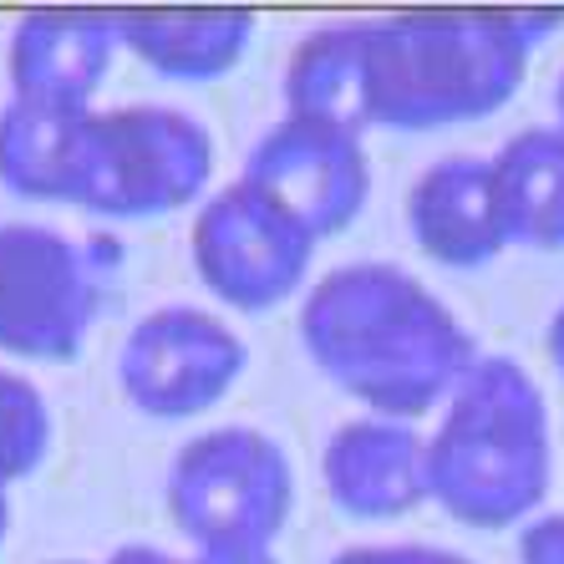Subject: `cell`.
Returning <instances> with one entry per match:
<instances>
[{
    "mask_svg": "<svg viewBox=\"0 0 564 564\" xmlns=\"http://www.w3.org/2000/svg\"><path fill=\"white\" fill-rule=\"evenodd\" d=\"M519 564H564V509L529 519L519 534Z\"/></svg>",
    "mask_w": 564,
    "mask_h": 564,
    "instance_id": "obj_19",
    "label": "cell"
},
{
    "mask_svg": "<svg viewBox=\"0 0 564 564\" xmlns=\"http://www.w3.org/2000/svg\"><path fill=\"white\" fill-rule=\"evenodd\" d=\"M330 564H473L458 550H437V544H351Z\"/></svg>",
    "mask_w": 564,
    "mask_h": 564,
    "instance_id": "obj_18",
    "label": "cell"
},
{
    "mask_svg": "<svg viewBox=\"0 0 564 564\" xmlns=\"http://www.w3.org/2000/svg\"><path fill=\"white\" fill-rule=\"evenodd\" d=\"M62 564H87V560H62ZM97 564H184V560H173V554H163V550H148V544H128V550L107 554V560H97Z\"/></svg>",
    "mask_w": 564,
    "mask_h": 564,
    "instance_id": "obj_20",
    "label": "cell"
},
{
    "mask_svg": "<svg viewBox=\"0 0 564 564\" xmlns=\"http://www.w3.org/2000/svg\"><path fill=\"white\" fill-rule=\"evenodd\" d=\"M112 56H118L112 11H72V6L31 11L15 21L11 52H6L11 97L93 112V97L102 87Z\"/></svg>",
    "mask_w": 564,
    "mask_h": 564,
    "instance_id": "obj_10",
    "label": "cell"
},
{
    "mask_svg": "<svg viewBox=\"0 0 564 564\" xmlns=\"http://www.w3.org/2000/svg\"><path fill=\"white\" fill-rule=\"evenodd\" d=\"M184 564H275V554H194Z\"/></svg>",
    "mask_w": 564,
    "mask_h": 564,
    "instance_id": "obj_21",
    "label": "cell"
},
{
    "mask_svg": "<svg viewBox=\"0 0 564 564\" xmlns=\"http://www.w3.org/2000/svg\"><path fill=\"white\" fill-rule=\"evenodd\" d=\"M560 11H402L371 21L377 128L433 132L499 112L524 87L529 56Z\"/></svg>",
    "mask_w": 564,
    "mask_h": 564,
    "instance_id": "obj_2",
    "label": "cell"
},
{
    "mask_svg": "<svg viewBox=\"0 0 564 564\" xmlns=\"http://www.w3.org/2000/svg\"><path fill=\"white\" fill-rule=\"evenodd\" d=\"M285 112L367 138L377 128V36L371 21L321 26L290 52Z\"/></svg>",
    "mask_w": 564,
    "mask_h": 564,
    "instance_id": "obj_13",
    "label": "cell"
},
{
    "mask_svg": "<svg viewBox=\"0 0 564 564\" xmlns=\"http://www.w3.org/2000/svg\"><path fill=\"white\" fill-rule=\"evenodd\" d=\"M239 184L264 194L321 245L361 219L371 198V158L356 132L285 112L275 128L260 132Z\"/></svg>",
    "mask_w": 564,
    "mask_h": 564,
    "instance_id": "obj_9",
    "label": "cell"
},
{
    "mask_svg": "<svg viewBox=\"0 0 564 564\" xmlns=\"http://www.w3.org/2000/svg\"><path fill=\"white\" fill-rule=\"evenodd\" d=\"M52 453V408L36 381L0 367V488L21 484Z\"/></svg>",
    "mask_w": 564,
    "mask_h": 564,
    "instance_id": "obj_17",
    "label": "cell"
},
{
    "mask_svg": "<svg viewBox=\"0 0 564 564\" xmlns=\"http://www.w3.org/2000/svg\"><path fill=\"white\" fill-rule=\"evenodd\" d=\"M6 529H11V488H0V544H6Z\"/></svg>",
    "mask_w": 564,
    "mask_h": 564,
    "instance_id": "obj_23",
    "label": "cell"
},
{
    "mask_svg": "<svg viewBox=\"0 0 564 564\" xmlns=\"http://www.w3.org/2000/svg\"><path fill=\"white\" fill-rule=\"evenodd\" d=\"M301 346L346 397L377 417L412 422L453 397L478 341L417 275L381 260L341 264L301 305Z\"/></svg>",
    "mask_w": 564,
    "mask_h": 564,
    "instance_id": "obj_1",
    "label": "cell"
},
{
    "mask_svg": "<svg viewBox=\"0 0 564 564\" xmlns=\"http://www.w3.org/2000/svg\"><path fill=\"white\" fill-rule=\"evenodd\" d=\"M118 46L169 82L229 77L254 41V15L229 6H158V11H112Z\"/></svg>",
    "mask_w": 564,
    "mask_h": 564,
    "instance_id": "obj_14",
    "label": "cell"
},
{
    "mask_svg": "<svg viewBox=\"0 0 564 564\" xmlns=\"http://www.w3.org/2000/svg\"><path fill=\"white\" fill-rule=\"evenodd\" d=\"M494 163L503 239L519 250L560 254L564 250V128H524L513 132Z\"/></svg>",
    "mask_w": 564,
    "mask_h": 564,
    "instance_id": "obj_16",
    "label": "cell"
},
{
    "mask_svg": "<svg viewBox=\"0 0 564 564\" xmlns=\"http://www.w3.org/2000/svg\"><path fill=\"white\" fill-rule=\"evenodd\" d=\"M295 509V468L260 427H214L178 447L169 513L194 554H270Z\"/></svg>",
    "mask_w": 564,
    "mask_h": 564,
    "instance_id": "obj_4",
    "label": "cell"
},
{
    "mask_svg": "<svg viewBox=\"0 0 564 564\" xmlns=\"http://www.w3.org/2000/svg\"><path fill=\"white\" fill-rule=\"evenodd\" d=\"M554 478L539 381L513 356H478L427 437V499L468 529L529 524Z\"/></svg>",
    "mask_w": 564,
    "mask_h": 564,
    "instance_id": "obj_3",
    "label": "cell"
},
{
    "mask_svg": "<svg viewBox=\"0 0 564 564\" xmlns=\"http://www.w3.org/2000/svg\"><path fill=\"white\" fill-rule=\"evenodd\" d=\"M315 239L250 184H229L194 219V270L229 311H275L305 285Z\"/></svg>",
    "mask_w": 564,
    "mask_h": 564,
    "instance_id": "obj_8",
    "label": "cell"
},
{
    "mask_svg": "<svg viewBox=\"0 0 564 564\" xmlns=\"http://www.w3.org/2000/svg\"><path fill=\"white\" fill-rule=\"evenodd\" d=\"M93 112L11 102L0 107V184L36 204H77Z\"/></svg>",
    "mask_w": 564,
    "mask_h": 564,
    "instance_id": "obj_15",
    "label": "cell"
},
{
    "mask_svg": "<svg viewBox=\"0 0 564 564\" xmlns=\"http://www.w3.org/2000/svg\"><path fill=\"white\" fill-rule=\"evenodd\" d=\"M214 178L209 128L178 107H112L93 112L77 209L102 219H158L204 198Z\"/></svg>",
    "mask_w": 564,
    "mask_h": 564,
    "instance_id": "obj_5",
    "label": "cell"
},
{
    "mask_svg": "<svg viewBox=\"0 0 564 564\" xmlns=\"http://www.w3.org/2000/svg\"><path fill=\"white\" fill-rule=\"evenodd\" d=\"M554 107H560V128H564V77H560V87H554Z\"/></svg>",
    "mask_w": 564,
    "mask_h": 564,
    "instance_id": "obj_24",
    "label": "cell"
},
{
    "mask_svg": "<svg viewBox=\"0 0 564 564\" xmlns=\"http://www.w3.org/2000/svg\"><path fill=\"white\" fill-rule=\"evenodd\" d=\"M250 367V346L235 326L198 305L148 311L118 356V387L143 417L184 422L219 408Z\"/></svg>",
    "mask_w": 564,
    "mask_h": 564,
    "instance_id": "obj_7",
    "label": "cell"
},
{
    "mask_svg": "<svg viewBox=\"0 0 564 564\" xmlns=\"http://www.w3.org/2000/svg\"><path fill=\"white\" fill-rule=\"evenodd\" d=\"M550 361H554V371L564 377V305L554 311V321H550Z\"/></svg>",
    "mask_w": 564,
    "mask_h": 564,
    "instance_id": "obj_22",
    "label": "cell"
},
{
    "mask_svg": "<svg viewBox=\"0 0 564 564\" xmlns=\"http://www.w3.org/2000/svg\"><path fill=\"white\" fill-rule=\"evenodd\" d=\"M408 229L412 245L443 270H484L494 264L509 239L494 194V163L473 153L437 158L433 169L408 194Z\"/></svg>",
    "mask_w": 564,
    "mask_h": 564,
    "instance_id": "obj_12",
    "label": "cell"
},
{
    "mask_svg": "<svg viewBox=\"0 0 564 564\" xmlns=\"http://www.w3.org/2000/svg\"><path fill=\"white\" fill-rule=\"evenodd\" d=\"M330 503L346 519L381 524L427 503V437L397 417H351L341 422L321 458Z\"/></svg>",
    "mask_w": 564,
    "mask_h": 564,
    "instance_id": "obj_11",
    "label": "cell"
},
{
    "mask_svg": "<svg viewBox=\"0 0 564 564\" xmlns=\"http://www.w3.org/2000/svg\"><path fill=\"white\" fill-rule=\"evenodd\" d=\"M102 311V260L46 224H0V351L77 361Z\"/></svg>",
    "mask_w": 564,
    "mask_h": 564,
    "instance_id": "obj_6",
    "label": "cell"
}]
</instances>
